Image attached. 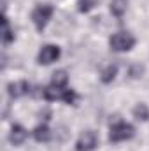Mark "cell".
<instances>
[{"label": "cell", "instance_id": "6da1fadb", "mask_svg": "<svg viewBox=\"0 0 149 151\" xmlns=\"http://www.w3.org/2000/svg\"><path fill=\"white\" fill-rule=\"evenodd\" d=\"M135 135V128L126 123V121H116L109 128V141L111 142H123V141H130Z\"/></svg>", "mask_w": 149, "mask_h": 151}, {"label": "cell", "instance_id": "7a4b0ae2", "mask_svg": "<svg viewBox=\"0 0 149 151\" xmlns=\"http://www.w3.org/2000/svg\"><path fill=\"white\" fill-rule=\"evenodd\" d=\"M109 46L116 53H126L135 46V37L130 32H116L109 39Z\"/></svg>", "mask_w": 149, "mask_h": 151}, {"label": "cell", "instance_id": "3957f363", "mask_svg": "<svg viewBox=\"0 0 149 151\" xmlns=\"http://www.w3.org/2000/svg\"><path fill=\"white\" fill-rule=\"evenodd\" d=\"M53 12H54V9H53L51 4H39V5H35V9L32 12V21H34V25H35V28L39 32H42L47 27Z\"/></svg>", "mask_w": 149, "mask_h": 151}, {"label": "cell", "instance_id": "277c9868", "mask_svg": "<svg viewBox=\"0 0 149 151\" xmlns=\"http://www.w3.org/2000/svg\"><path fill=\"white\" fill-rule=\"evenodd\" d=\"M98 146V134L95 130H84L77 142H75V151H93Z\"/></svg>", "mask_w": 149, "mask_h": 151}, {"label": "cell", "instance_id": "5b68a950", "mask_svg": "<svg viewBox=\"0 0 149 151\" xmlns=\"http://www.w3.org/2000/svg\"><path fill=\"white\" fill-rule=\"evenodd\" d=\"M60 55H62V49H60L58 46H54V44H46V46H42L40 51H39L37 62L40 65H51V63H54V62L60 58Z\"/></svg>", "mask_w": 149, "mask_h": 151}, {"label": "cell", "instance_id": "8992f818", "mask_svg": "<svg viewBox=\"0 0 149 151\" xmlns=\"http://www.w3.org/2000/svg\"><path fill=\"white\" fill-rule=\"evenodd\" d=\"M32 90H30V84L28 81H19V83H11L7 86V93L11 99H19L23 95H28Z\"/></svg>", "mask_w": 149, "mask_h": 151}, {"label": "cell", "instance_id": "52a82bcc", "mask_svg": "<svg viewBox=\"0 0 149 151\" xmlns=\"http://www.w3.org/2000/svg\"><path fill=\"white\" fill-rule=\"evenodd\" d=\"M28 137V132L21 127V125H12L11 132H9V141L12 146H21Z\"/></svg>", "mask_w": 149, "mask_h": 151}, {"label": "cell", "instance_id": "ba28073f", "mask_svg": "<svg viewBox=\"0 0 149 151\" xmlns=\"http://www.w3.org/2000/svg\"><path fill=\"white\" fill-rule=\"evenodd\" d=\"M32 134H34V139H35L37 142H47V141L51 139V130H49V127H47L46 123L37 125Z\"/></svg>", "mask_w": 149, "mask_h": 151}, {"label": "cell", "instance_id": "9c48e42d", "mask_svg": "<svg viewBox=\"0 0 149 151\" xmlns=\"http://www.w3.org/2000/svg\"><path fill=\"white\" fill-rule=\"evenodd\" d=\"M12 40H14V32H12L11 25H9L7 16L4 14V18H2V42H4V46H7V44H11Z\"/></svg>", "mask_w": 149, "mask_h": 151}, {"label": "cell", "instance_id": "30bf717a", "mask_svg": "<svg viewBox=\"0 0 149 151\" xmlns=\"http://www.w3.org/2000/svg\"><path fill=\"white\" fill-rule=\"evenodd\" d=\"M116 76H117V65H116V63H109V65L100 72V81H102L104 84H109V83H112V81L116 79Z\"/></svg>", "mask_w": 149, "mask_h": 151}, {"label": "cell", "instance_id": "8fae6325", "mask_svg": "<svg viewBox=\"0 0 149 151\" xmlns=\"http://www.w3.org/2000/svg\"><path fill=\"white\" fill-rule=\"evenodd\" d=\"M67 83H69L67 70H56L51 77V86H54V88H67Z\"/></svg>", "mask_w": 149, "mask_h": 151}, {"label": "cell", "instance_id": "7c38bea8", "mask_svg": "<svg viewBox=\"0 0 149 151\" xmlns=\"http://www.w3.org/2000/svg\"><path fill=\"white\" fill-rule=\"evenodd\" d=\"M128 9V0H111V12L112 16L121 18Z\"/></svg>", "mask_w": 149, "mask_h": 151}, {"label": "cell", "instance_id": "4fadbf2b", "mask_svg": "<svg viewBox=\"0 0 149 151\" xmlns=\"http://www.w3.org/2000/svg\"><path fill=\"white\" fill-rule=\"evenodd\" d=\"M132 113H133V118L137 121H148L149 119V109L146 104H137Z\"/></svg>", "mask_w": 149, "mask_h": 151}, {"label": "cell", "instance_id": "5bb4252c", "mask_svg": "<svg viewBox=\"0 0 149 151\" xmlns=\"http://www.w3.org/2000/svg\"><path fill=\"white\" fill-rule=\"evenodd\" d=\"M97 5V0H79L77 2V11L79 12H90Z\"/></svg>", "mask_w": 149, "mask_h": 151}, {"label": "cell", "instance_id": "9a60e30c", "mask_svg": "<svg viewBox=\"0 0 149 151\" xmlns=\"http://www.w3.org/2000/svg\"><path fill=\"white\" fill-rule=\"evenodd\" d=\"M128 74H130V77H133V79L142 77V76H144V65H140V63H133V65L130 67Z\"/></svg>", "mask_w": 149, "mask_h": 151}]
</instances>
